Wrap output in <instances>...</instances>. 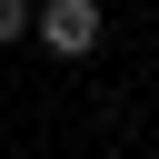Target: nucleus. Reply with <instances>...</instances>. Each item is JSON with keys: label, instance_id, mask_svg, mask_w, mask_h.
Segmentation results:
<instances>
[{"label": "nucleus", "instance_id": "obj_2", "mask_svg": "<svg viewBox=\"0 0 159 159\" xmlns=\"http://www.w3.org/2000/svg\"><path fill=\"white\" fill-rule=\"evenodd\" d=\"M20 30H40V0H0V40H20Z\"/></svg>", "mask_w": 159, "mask_h": 159}, {"label": "nucleus", "instance_id": "obj_1", "mask_svg": "<svg viewBox=\"0 0 159 159\" xmlns=\"http://www.w3.org/2000/svg\"><path fill=\"white\" fill-rule=\"evenodd\" d=\"M40 50L89 60V50H99V0H40Z\"/></svg>", "mask_w": 159, "mask_h": 159}]
</instances>
